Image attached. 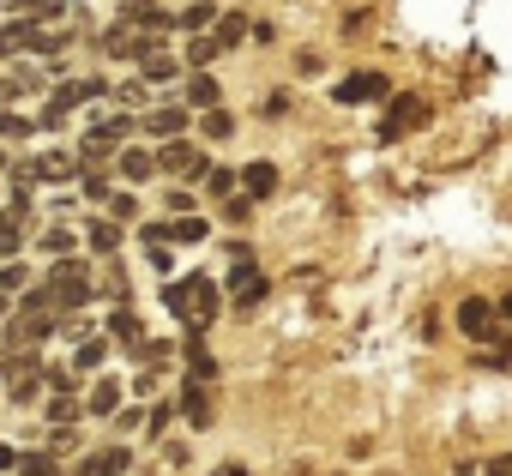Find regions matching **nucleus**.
<instances>
[{
	"label": "nucleus",
	"mask_w": 512,
	"mask_h": 476,
	"mask_svg": "<svg viewBox=\"0 0 512 476\" xmlns=\"http://www.w3.org/2000/svg\"><path fill=\"white\" fill-rule=\"evenodd\" d=\"M163 302H169V314H175V320H187L193 332H205V326L217 320V284H211V278H199V272H193V278H181V284H169V290H163Z\"/></svg>",
	"instance_id": "f257e3e1"
},
{
	"label": "nucleus",
	"mask_w": 512,
	"mask_h": 476,
	"mask_svg": "<svg viewBox=\"0 0 512 476\" xmlns=\"http://www.w3.org/2000/svg\"><path fill=\"white\" fill-rule=\"evenodd\" d=\"M229 254H235V272H229V296H235V308H253V302L266 296V278H260V266H253L247 242H235Z\"/></svg>",
	"instance_id": "f03ea898"
},
{
	"label": "nucleus",
	"mask_w": 512,
	"mask_h": 476,
	"mask_svg": "<svg viewBox=\"0 0 512 476\" xmlns=\"http://www.w3.org/2000/svg\"><path fill=\"white\" fill-rule=\"evenodd\" d=\"M428 115H434V109H428L422 97H392V109H386V121H380V145H392V139L416 133V127H422Z\"/></svg>",
	"instance_id": "7ed1b4c3"
},
{
	"label": "nucleus",
	"mask_w": 512,
	"mask_h": 476,
	"mask_svg": "<svg viewBox=\"0 0 512 476\" xmlns=\"http://www.w3.org/2000/svg\"><path fill=\"white\" fill-rule=\"evenodd\" d=\"M458 326H464V338H476V344H500V350L512 344V338H506V332L494 326V308H488L482 296H470V302H458Z\"/></svg>",
	"instance_id": "20e7f679"
},
{
	"label": "nucleus",
	"mask_w": 512,
	"mask_h": 476,
	"mask_svg": "<svg viewBox=\"0 0 512 476\" xmlns=\"http://www.w3.org/2000/svg\"><path fill=\"white\" fill-rule=\"evenodd\" d=\"M49 296H55V308H85V302H91V278L61 260V266L49 272Z\"/></svg>",
	"instance_id": "39448f33"
},
{
	"label": "nucleus",
	"mask_w": 512,
	"mask_h": 476,
	"mask_svg": "<svg viewBox=\"0 0 512 476\" xmlns=\"http://www.w3.org/2000/svg\"><path fill=\"white\" fill-rule=\"evenodd\" d=\"M157 169H175V175H205V151H193L181 133L157 151Z\"/></svg>",
	"instance_id": "423d86ee"
},
{
	"label": "nucleus",
	"mask_w": 512,
	"mask_h": 476,
	"mask_svg": "<svg viewBox=\"0 0 512 476\" xmlns=\"http://www.w3.org/2000/svg\"><path fill=\"white\" fill-rule=\"evenodd\" d=\"M374 97H386V73H350V79H338V103H374Z\"/></svg>",
	"instance_id": "0eeeda50"
},
{
	"label": "nucleus",
	"mask_w": 512,
	"mask_h": 476,
	"mask_svg": "<svg viewBox=\"0 0 512 476\" xmlns=\"http://www.w3.org/2000/svg\"><path fill=\"white\" fill-rule=\"evenodd\" d=\"M49 332H55V320H49V314H31V308H25V314H19V320L7 326V344H13V350H25V344H43Z\"/></svg>",
	"instance_id": "6e6552de"
},
{
	"label": "nucleus",
	"mask_w": 512,
	"mask_h": 476,
	"mask_svg": "<svg viewBox=\"0 0 512 476\" xmlns=\"http://www.w3.org/2000/svg\"><path fill=\"white\" fill-rule=\"evenodd\" d=\"M181 416L193 428H211V392H205V380H187L181 386Z\"/></svg>",
	"instance_id": "1a4fd4ad"
},
{
	"label": "nucleus",
	"mask_w": 512,
	"mask_h": 476,
	"mask_svg": "<svg viewBox=\"0 0 512 476\" xmlns=\"http://www.w3.org/2000/svg\"><path fill=\"white\" fill-rule=\"evenodd\" d=\"M241 187H247V199H272L278 193V169L272 163H247L241 169Z\"/></svg>",
	"instance_id": "9d476101"
},
{
	"label": "nucleus",
	"mask_w": 512,
	"mask_h": 476,
	"mask_svg": "<svg viewBox=\"0 0 512 476\" xmlns=\"http://www.w3.org/2000/svg\"><path fill=\"white\" fill-rule=\"evenodd\" d=\"M127 464H133V458H127V446H103V452H91V458H85V470H79V476H121Z\"/></svg>",
	"instance_id": "9b49d317"
},
{
	"label": "nucleus",
	"mask_w": 512,
	"mask_h": 476,
	"mask_svg": "<svg viewBox=\"0 0 512 476\" xmlns=\"http://www.w3.org/2000/svg\"><path fill=\"white\" fill-rule=\"evenodd\" d=\"M115 163H121L127 181H151V175H157V157H151V151H115Z\"/></svg>",
	"instance_id": "f8f14e48"
},
{
	"label": "nucleus",
	"mask_w": 512,
	"mask_h": 476,
	"mask_svg": "<svg viewBox=\"0 0 512 476\" xmlns=\"http://www.w3.org/2000/svg\"><path fill=\"white\" fill-rule=\"evenodd\" d=\"M187 380H217V362H211V350L199 344V332L187 338Z\"/></svg>",
	"instance_id": "ddd939ff"
},
{
	"label": "nucleus",
	"mask_w": 512,
	"mask_h": 476,
	"mask_svg": "<svg viewBox=\"0 0 512 476\" xmlns=\"http://www.w3.org/2000/svg\"><path fill=\"white\" fill-rule=\"evenodd\" d=\"M25 211H0V260L7 254H19V242H25V223H19Z\"/></svg>",
	"instance_id": "4468645a"
},
{
	"label": "nucleus",
	"mask_w": 512,
	"mask_h": 476,
	"mask_svg": "<svg viewBox=\"0 0 512 476\" xmlns=\"http://www.w3.org/2000/svg\"><path fill=\"white\" fill-rule=\"evenodd\" d=\"M187 103H193V109H217V79H211L205 67L187 79Z\"/></svg>",
	"instance_id": "2eb2a0df"
},
{
	"label": "nucleus",
	"mask_w": 512,
	"mask_h": 476,
	"mask_svg": "<svg viewBox=\"0 0 512 476\" xmlns=\"http://www.w3.org/2000/svg\"><path fill=\"white\" fill-rule=\"evenodd\" d=\"M205 235H211V229H205V217H193V211L169 223V242H205Z\"/></svg>",
	"instance_id": "dca6fc26"
},
{
	"label": "nucleus",
	"mask_w": 512,
	"mask_h": 476,
	"mask_svg": "<svg viewBox=\"0 0 512 476\" xmlns=\"http://www.w3.org/2000/svg\"><path fill=\"white\" fill-rule=\"evenodd\" d=\"M85 242H91L97 254H115V248H121V229L103 217V223H91V229H85Z\"/></svg>",
	"instance_id": "f3484780"
},
{
	"label": "nucleus",
	"mask_w": 512,
	"mask_h": 476,
	"mask_svg": "<svg viewBox=\"0 0 512 476\" xmlns=\"http://www.w3.org/2000/svg\"><path fill=\"white\" fill-rule=\"evenodd\" d=\"M139 67H145V79H175L181 67H175V55H163V49H145L139 55Z\"/></svg>",
	"instance_id": "a211bd4d"
},
{
	"label": "nucleus",
	"mask_w": 512,
	"mask_h": 476,
	"mask_svg": "<svg viewBox=\"0 0 512 476\" xmlns=\"http://www.w3.org/2000/svg\"><path fill=\"white\" fill-rule=\"evenodd\" d=\"M145 127H151V133H157V139H175V133H181V127H187V109H157V115H151V121H145Z\"/></svg>",
	"instance_id": "6ab92c4d"
},
{
	"label": "nucleus",
	"mask_w": 512,
	"mask_h": 476,
	"mask_svg": "<svg viewBox=\"0 0 512 476\" xmlns=\"http://www.w3.org/2000/svg\"><path fill=\"white\" fill-rule=\"evenodd\" d=\"M91 410H97V416H115V410H121V380H97Z\"/></svg>",
	"instance_id": "aec40b11"
},
{
	"label": "nucleus",
	"mask_w": 512,
	"mask_h": 476,
	"mask_svg": "<svg viewBox=\"0 0 512 476\" xmlns=\"http://www.w3.org/2000/svg\"><path fill=\"white\" fill-rule=\"evenodd\" d=\"M31 175H37V181H73V163H67V157H37Z\"/></svg>",
	"instance_id": "412c9836"
},
{
	"label": "nucleus",
	"mask_w": 512,
	"mask_h": 476,
	"mask_svg": "<svg viewBox=\"0 0 512 476\" xmlns=\"http://www.w3.org/2000/svg\"><path fill=\"white\" fill-rule=\"evenodd\" d=\"M13 7L37 25V19H61V7H67V0H13Z\"/></svg>",
	"instance_id": "4be33fe9"
},
{
	"label": "nucleus",
	"mask_w": 512,
	"mask_h": 476,
	"mask_svg": "<svg viewBox=\"0 0 512 476\" xmlns=\"http://www.w3.org/2000/svg\"><path fill=\"white\" fill-rule=\"evenodd\" d=\"M241 37H247V19H241V13H229V19L217 25V37H211V43H217V49H235Z\"/></svg>",
	"instance_id": "5701e85b"
},
{
	"label": "nucleus",
	"mask_w": 512,
	"mask_h": 476,
	"mask_svg": "<svg viewBox=\"0 0 512 476\" xmlns=\"http://www.w3.org/2000/svg\"><path fill=\"white\" fill-rule=\"evenodd\" d=\"M13 470H19V476H61V470H55V458H49V452H31V458H19V464H13Z\"/></svg>",
	"instance_id": "b1692460"
},
{
	"label": "nucleus",
	"mask_w": 512,
	"mask_h": 476,
	"mask_svg": "<svg viewBox=\"0 0 512 476\" xmlns=\"http://www.w3.org/2000/svg\"><path fill=\"white\" fill-rule=\"evenodd\" d=\"M217 55H223V49H217V43H211V37H199V43H193V49H187V67H193V73H199V67H211V61H217Z\"/></svg>",
	"instance_id": "393cba45"
},
{
	"label": "nucleus",
	"mask_w": 512,
	"mask_h": 476,
	"mask_svg": "<svg viewBox=\"0 0 512 476\" xmlns=\"http://www.w3.org/2000/svg\"><path fill=\"white\" fill-rule=\"evenodd\" d=\"M91 133H97V139H109V145H115V139H127V133H133V121H127V115H109V121H97V127H91Z\"/></svg>",
	"instance_id": "a878e982"
},
{
	"label": "nucleus",
	"mask_w": 512,
	"mask_h": 476,
	"mask_svg": "<svg viewBox=\"0 0 512 476\" xmlns=\"http://www.w3.org/2000/svg\"><path fill=\"white\" fill-rule=\"evenodd\" d=\"M109 332H115V338H127V344H139V338H145V332H139V320H133L127 308H115V320H109Z\"/></svg>",
	"instance_id": "bb28decb"
},
{
	"label": "nucleus",
	"mask_w": 512,
	"mask_h": 476,
	"mask_svg": "<svg viewBox=\"0 0 512 476\" xmlns=\"http://www.w3.org/2000/svg\"><path fill=\"white\" fill-rule=\"evenodd\" d=\"M211 13H217L211 0H193V7L181 13V25H187V31H205V25H211Z\"/></svg>",
	"instance_id": "cd10ccee"
},
{
	"label": "nucleus",
	"mask_w": 512,
	"mask_h": 476,
	"mask_svg": "<svg viewBox=\"0 0 512 476\" xmlns=\"http://www.w3.org/2000/svg\"><path fill=\"white\" fill-rule=\"evenodd\" d=\"M229 133H235V121L223 109H205V139H229Z\"/></svg>",
	"instance_id": "c85d7f7f"
},
{
	"label": "nucleus",
	"mask_w": 512,
	"mask_h": 476,
	"mask_svg": "<svg viewBox=\"0 0 512 476\" xmlns=\"http://www.w3.org/2000/svg\"><path fill=\"white\" fill-rule=\"evenodd\" d=\"M103 356H109L103 338H85V344H79V368H103Z\"/></svg>",
	"instance_id": "c756f323"
},
{
	"label": "nucleus",
	"mask_w": 512,
	"mask_h": 476,
	"mask_svg": "<svg viewBox=\"0 0 512 476\" xmlns=\"http://www.w3.org/2000/svg\"><path fill=\"white\" fill-rule=\"evenodd\" d=\"M43 248H49L55 260H67V254H73V235H67V229H49V235H43Z\"/></svg>",
	"instance_id": "7c9ffc66"
},
{
	"label": "nucleus",
	"mask_w": 512,
	"mask_h": 476,
	"mask_svg": "<svg viewBox=\"0 0 512 476\" xmlns=\"http://www.w3.org/2000/svg\"><path fill=\"white\" fill-rule=\"evenodd\" d=\"M25 133H31V121H25V115H13V109L0 115V139H25Z\"/></svg>",
	"instance_id": "2f4dec72"
},
{
	"label": "nucleus",
	"mask_w": 512,
	"mask_h": 476,
	"mask_svg": "<svg viewBox=\"0 0 512 476\" xmlns=\"http://www.w3.org/2000/svg\"><path fill=\"white\" fill-rule=\"evenodd\" d=\"M109 211H115V223H133V217H139V205H133L127 193H109Z\"/></svg>",
	"instance_id": "473e14b6"
},
{
	"label": "nucleus",
	"mask_w": 512,
	"mask_h": 476,
	"mask_svg": "<svg viewBox=\"0 0 512 476\" xmlns=\"http://www.w3.org/2000/svg\"><path fill=\"white\" fill-rule=\"evenodd\" d=\"M139 242H145V248H163V242H169V223H145Z\"/></svg>",
	"instance_id": "72a5a7b5"
},
{
	"label": "nucleus",
	"mask_w": 512,
	"mask_h": 476,
	"mask_svg": "<svg viewBox=\"0 0 512 476\" xmlns=\"http://www.w3.org/2000/svg\"><path fill=\"white\" fill-rule=\"evenodd\" d=\"M49 416H55V422H79V404H73V398H55Z\"/></svg>",
	"instance_id": "f704fd0d"
},
{
	"label": "nucleus",
	"mask_w": 512,
	"mask_h": 476,
	"mask_svg": "<svg viewBox=\"0 0 512 476\" xmlns=\"http://www.w3.org/2000/svg\"><path fill=\"white\" fill-rule=\"evenodd\" d=\"M205 181H211V193H229V187H235V175H229V169H205Z\"/></svg>",
	"instance_id": "c9c22d12"
},
{
	"label": "nucleus",
	"mask_w": 512,
	"mask_h": 476,
	"mask_svg": "<svg viewBox=\"0 0 512 476\" xmlns=\"http://www.w3.org/2000/svg\"><path fill=\"white\" fill-rule=\"evenodd\" d=\"M19 284H25V272H19V266H0V290H19Z\"/></svg>",
	"instance_id": "e433bc0d"
},
{
	"label": "nucleus",
	"mask_w": 512,
	"mask_h": 476,
	"mask_svg": "<svg viewBox=\"0 0 512 476\" xmlns=\"http://www.w3.org/2000/svg\"><path fill=\"white\" fill-rule=\"evenodd\" d=\"M13 464H19V452H13L7 440H0V470H13Z\"/></svg>",
	"instance_id": "4c0bfd02"
},
{
	"label": "nucleus",
	"mask_w": 512,
	"mask_h": 476,
	"mask_svg": "<svg viewBox=\"0 0 512 476\" xmlns=\"http://www.w3.org/2000/svg\"><path fill=\"white\" fill-rule=\"evenodd\" d=\"M488 476H512V458H494V464H488Z\"/></svg>",
	"instance_id": "58836bf2"
},
{
	"label": "nucleus",
	"mask_w": 512,
	"mask_h": 476,
	"mask_svg": "<svg viewBox=\"0 0 512 476\" xmlns=\"http://www.w3.org/2000/svg\"><path fill=\"white\" fill-rule=\"evenodd\" d=\"M211 476H247V470H241V464H223V470H211Z\"/></svg>",
	"instance_id": "ea45409f"
},
{
	"label": "nucleus",
	"mask_w": 512,
	"mask_h": 476,
	"mask_svg": "<svg viewBox=\"0 0 512 476\" xmlns=\"http://www.w3.org/2000/svg\"><path fill=\"white\" fill-rule=\"evenodd\" d=\"M500 314H506V326H512V296H500Z\"/></svg>",
	"instance_id": "a19ab883"
}]
</instances>
